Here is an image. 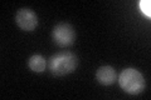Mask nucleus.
<instances>
[{"instance_id": "obj_1", "label": "nucleus", "mask_w": 151, "mask_h": 100, "mask_svg": "<svg viewBox=\"0 0 151 100\" xmlns=\"http://www.w3.org/2000/svg\"><path fill=\"white\" fill-rule=\"evenodd\" d=\"M78 58L72 51H60L50 56L48 60V68L55 77H64L77 69Z\"/></svg>"}, {"instance_id": "obj_2", "label": "nucleus", "mask_w": 151, "mask_h": 100, "mask_svg": "<svg viewBox=\"0 0 151 100\" xmlns=\"http://www.w3.org/2000/svg\"><path fill=\"white\" fill-rule=\"evenodd\" d=\"M119 84L127 94L137 95L145 89V78L137 69L127 68L119 75Z\"/></svg>"}, {"instance_id": "obj_3", "label": "nucleus", "mask_w": 151, "mask_h": 100, "mask_svg": "<svg viewBox=\"0 0 151 100\" xmlns=\"http://www.w3.org/2000/svg\"><path fill=\"white\" fill-rule=\"evenodd\" d=\"M54 43L60 48L70 46L76 40V31L68 23H59L53 28L52 33Z\"/></svg>"}, {"instance_id": "obj_4", "label": "nucleus", "mask_w": 151, "mask_h": 100, "mask_svg": "<svg viewBox=\"0 0 151 100\" xmlns=\"http://www.w3.org/2000/svg\"><path fill=\"white\" fill-rule=\"evenodd\" d=\"M15 23L22 30L33 31L38 26V16L32 9L22 8L15 14Z\"/></svg>"}, {"instance_id": "obj_5", "label": "nucleus", "mask_w": 151, "mask_h": 100, "mask_svg": "<svg viewBox=\"0 0 151 100\" xmlns=\"http://www.w3.org/2000/svg\"><path fill=\"white\" fill-rule=\"evenodd\" d=\"M97 82L102 85H112L116 82V70L110 65H103L96 71Z\"/></svg>"}, {"instance_id": "obj_6", "label": "nucleus", "mask_w": 151, "mask_h": 100, "mask_svg": "<svg viewBox=\"0 0 151 100\" xmlns=\"http://www.w3.org/2000/svg\"><path fill=\"white\" fill-rule=\"evenodd\" d=\"M28 66L34 73H43L45 68L48 66V63H47L44 56H42L40 54H34L28 60Z\"/></svg>"}, {"instance_id": "obj_7", "label": "nucleus", "mask_w": 151, "mask_h": 100, "mask_svg": "<svg viewBox=\"0 0 151 100\" xmlns=\"http://www.w3.org/2000/svg\"><path fill=\"white\" fill-rule=\"evenodd\" d=\"M150 6H151V1H150V0H141V1H140L141 10H142V13L147 18H151V11H150L151 9H150Z\"/></svg>"}]
</instances>
